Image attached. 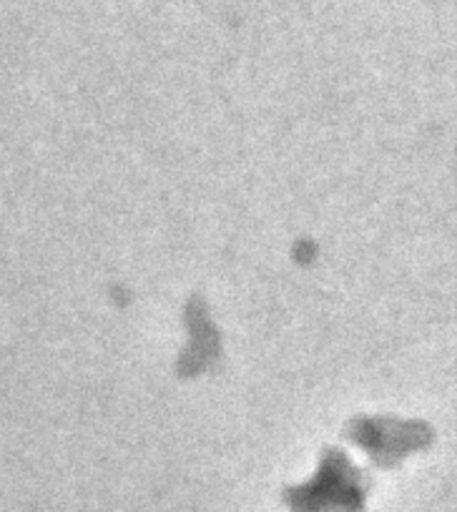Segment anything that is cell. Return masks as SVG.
Masks as SVG:
<instances>
[{
    "label": "cell",
    "instance_id": "6da1fadb",
    "mask_svg": "<svg viewBox=\"0 0 457 512\" xmlns=\"http://www.w3.org/2000/svg\"><path fill=\"white\" fill-rule=\"evenodd\" d=\"M367 487L352 465L332 460L309 485L292 487L287 505L292 512H365Z\"/></svg>",
    "mask_w": 457,
    "mask_h": 512
}]
</instances>
